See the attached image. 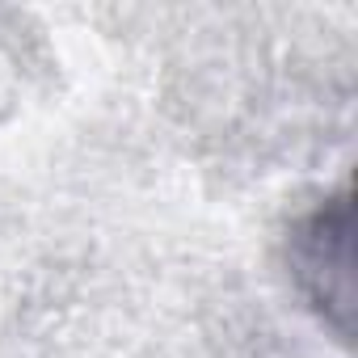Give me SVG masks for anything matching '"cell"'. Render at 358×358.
I'll return each instance as SVG.
<instances>
[{"label": "cell", "mask_w": 358, "mask_h": 358, "mask_svg": "<svg viewBox=\"0 0 358 358\" xmlns=\"http://www.w3.org/2000/svg\"><path fill=\"white\" fill-rule=\"evenodd\" d=\"M350 194L345 186L337 194L316 199L287 232V270L303 303L316 312V320L337 333V341H350L354 320V257H350Z\"/></svg>", "instance_id": "obj_1"}]
</instances>
